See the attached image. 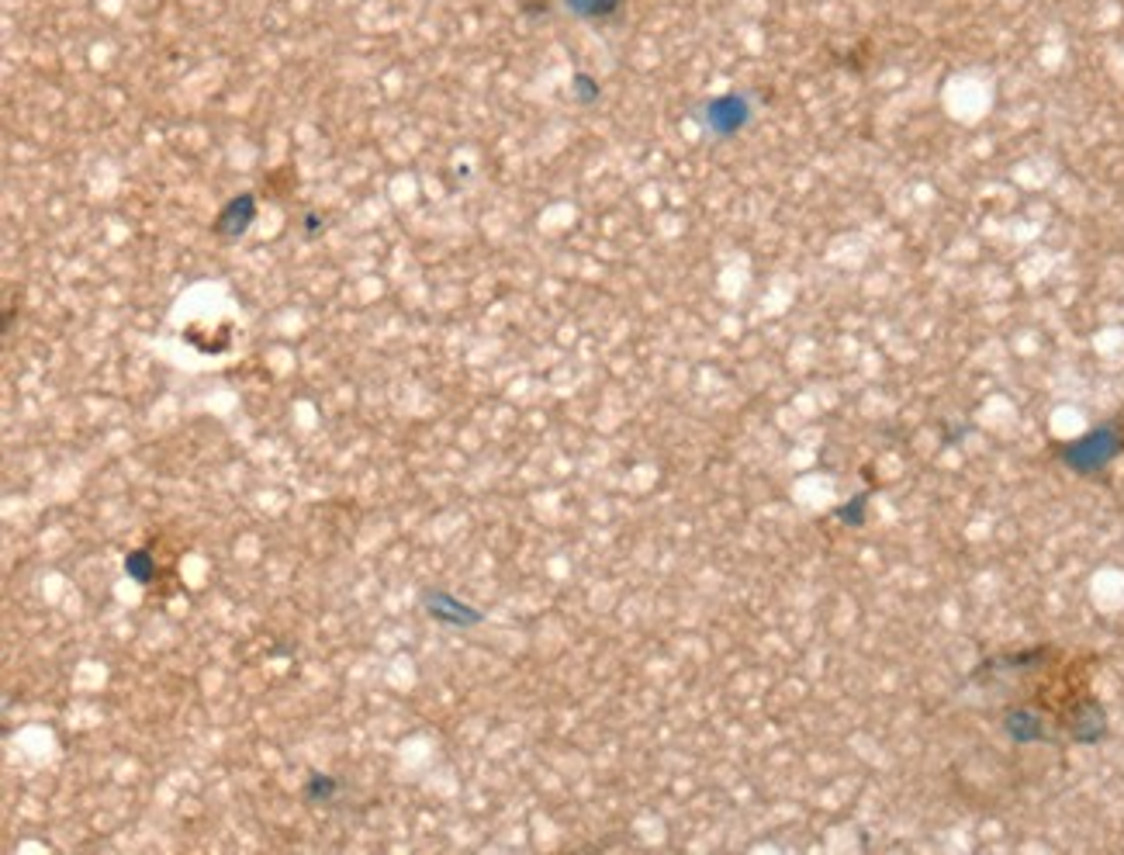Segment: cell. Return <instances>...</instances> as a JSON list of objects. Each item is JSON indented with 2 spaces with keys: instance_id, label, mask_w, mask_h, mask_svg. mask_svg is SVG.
Wrapping results in <instances>:
<instances>
[{
  "instance_id": "6da1fadb",
  "label": "cell",
  "mask_w": 1124,
  "mask_h": 855,
  "mask_svg": "<svg viewBox=\"0 0 1124 855\" xmlns=\"http://www.w3.org/2000/svg\"><path fill=\"white\" fill-rule=\"evenodd\" d=\"M1124 454V419L1100 423L1083 437L1059 447V461L1076 474H1097Z\"/></svg>"
},
{
  "instance_id": "7a4b0ae2",
  "label": "cell",
  "mask_w": 1124,
  "mask_h": 855,
  "mask_svg": "<svg viewBox=\"0 0 1124 855\" xmlns=\"http://www.w3.org/2000/svg\"><path fill=\"white\" fill-rule=\"evenodd\" d=\"M751 101L745 94H720V98L706 101L703 108V125L716 135V139H730L737 132H745L751 125Z\"/></svg>"
},
{
  "instance_id": "3957f363",
  "label": "cell",
  "mask_w": 1124,
  "mask_h": 855,
  "mask_svg": "<svg viewBox=\"0 0 1124 855\" xmlns=\"http://www.w3.org/2000/svg\"><path fill=\"white\" fill-rule=\"evenodd\" d=\"M1066 727H1069V738H1072V742H1080V745H1097V742H1104V738H1108V710L1100 706V700L1083 697L1080 703H1076V706L1069 710Z\"/></svg>"
},
{
  "instance_id": "277c9868",
  "label": "cell",
  "mask_w": 1124,
  "mask_h": 855,
  "mask_svg": "<svg viewBox=\"0 0 1124 855\" xmlns=\"http://www.w3.org/2000/svg\"><path fill=\"white\" fill-rule=\"evenodd\" d=\"M422 606H426L429 616H433V621H440L447 627H477V624L485 621L482 610H474L471 603L450 596V592H426Z\"/></svg>"
},
{
  "instance_id": "5b68a950",
  "label": "cell",
  "mask_w": 1124,
  "mask_h": 855,
  "mask_svg": "<svg viewBox=\"0 0 1124 855\" xmlns=\"http://www.w3.org/2000/svg\"><path fill=\"white\" fill-rule=\"evenodd\" d=\"M253 222H256V198L253 195H235L232 201H225L219 219H214V232H219L222 240H239V235H246V229Z\"/></svg>"
},
{
  "instance_id": "8992f818",
  "label": "cell",
  "mask_w": 1124,
  "mask_h": 855,
  "mask_svg": "<svg viewBox=\"0 0 1124 855\" xmlns=\"http://www.w3.org/2000/svg\"><path fill=\"white\" fill-rule=\"evenodd\" d=\"M1003 731H1007L1011 742H1017V745H1032V742H1048L1051 738L1045 717L1035 714V710H1027V706L1007 710V717H1003Z\"/></svg>"
},
{
  "instance_id": "52a82bcc",
  "label": "cell",
  "mask_w": 1124,
  "mask_h": 855,
  "mask_svg": "<svg viewBox=\"0 0 1124 855\" xmlns=\"http://www.w3.org/2000/svg\"><path fill=\"white\" fill-rule=\"evenodd\" d=\"M561 4H564L567 14H575L582 21H595V25H599V21H613L619 11H624L627 0H561Z\"/></svg>"
},
{
  "instance_id": "ba28073f",
  "label": "cell",
  "mask_w": 1124,
  "mask_h": 855,
  "mask_svg": "<svg viewBox=\"0 0 1124 855\" xmlns=\"http://www.w3.org/2000/svg\"><path fill=\"white\" fill-rule=\"evenodd\" d=\"M125 576L132 579V582H139V585H146V582H153V576H156V561H153V555L150 551H132L129 558H125Z\"/></svg>"
},
{
  "instance_id": "9c48e42d",
  "label": "cell",
  "mask_w": 1124,
  "mask_h": 855,
  "mask_svg": "<svg viewBox=\"0 0 1124 855\" xmlns=\"http://www.w3.org/2000/svg\"><path fill=\"white\" fill-rule=\"evenodd\" d=\"M337 797V779L332 776H322V772H312L308 776V787H305V800L308 803H326Z\"/></svg>"
},
{
  "instance_id": "30bf717a",
  "label": "cell",
  "mask_w": 1124,
  "mask_h": 855,
  "mask_svg": "<svg viewBox=\"0 0 1124 855\" xmlns=\"http://www.w3.org/2000/svg\"><path fill=\"white\" fill-rule=\"evenodd\" d=\"M571 94H575L578 105H592V101H599V84L588 74H575L571 77Z\"/></svg>"
},
{
  "instance_id": "8fae6325",
  "label": "cell",
  "mask_w": 1124,
  "mask_h": 855,
  "mask_svg": "<svg viewBox=\"0 0 1124 855\" xmlns=\"http://www.w3.org/2000/svg\"><path fill=\"white\" fill-rule=\"evenodd\" d=\"M866 503H869V498H866V495H858L855 503H848V506L837 509V516H841L845 524H851V527H862V519H866Z\"/></svg>"
}]
</instances>
